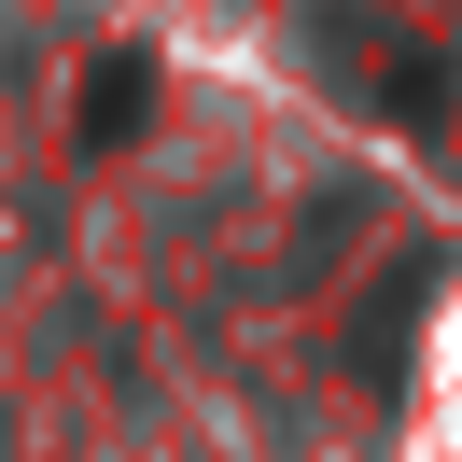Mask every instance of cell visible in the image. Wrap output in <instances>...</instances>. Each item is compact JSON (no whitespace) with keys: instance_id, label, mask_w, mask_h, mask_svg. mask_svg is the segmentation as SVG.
Wrapping results in <instances>:
<instances>
[{"instance_id":"cell-1","label":"cell","mask_w":462,"mask_h":462,"mask_svg":"<svg viewBox=\"0 0 462 462\" xmlns=\"http://www.w3.org/2000/svg\"><path fill=\"white\" fill-rule=\"evenodd\" d=\"M322 57H337V85L365 98V113H393V126H448V98H462V70L434 57V42L365 29V14H322Z\"/></svg>"},{"instance_id":"cell-2","label":"cell","mask_w":462,"mask_h":462,"mask_svg":"<svg viewBox=\"0 0 462 462\" xmlns=\"http://www.w3.org/2000/svg\"><path fill=\"white\" fill-rule=\"evenodd\" d=\"M141 113H154V57H113V70H98V85H85V141L113 154V141H126V126H141Z\"/></svg>"}]
</instances>
